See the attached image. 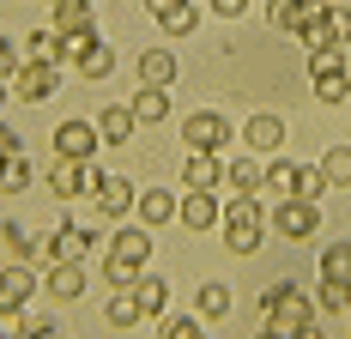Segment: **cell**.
Masks as SVG:
<instances>
[{
    "label": "cell",
    "instance_id": "obj_32",
    "mask_svg": "<svg viewBox=\"0 0 351 339\" xmlns=\"http://www.w3.org/2000/svg\"><path fill=\"white\" fill-rule=\"evenodd\" d=\"M315 303L327 309V315H351V285H339V279H321V285H315Z\"/></svg>",
    "mask_w": 351,
    "mask_h": 339
},
{
    "label": "cell",
    "instance_id": "obj_43",
    "mask_svg": "<svg viewBox=\"0 0 351 339\" xmlns=\"http://www.w3.org/2000/svg\"><path fill=\"white\" fill-rule=\"evenodd\" d=\"M212 12H218V19H243L248 0H212Z\"/></svg>",
    "mask_w": 351,
    "mask_h": 339
},
{
    "label": "cell",
    "instance_id": "obj_36",
    "mask_svg": "<svg viewBox=\"0 0 351 339\" xmlns=\"http://www.w3.org/2000/svg\"><path fill=\"white\" fill-rule=\"evenodd\" d=\"M321 19H327V31H333V43L346 49V43H351V6H333V0H327V6H321Z\"/></svg>",
    "mask_w": 351,
    "mask_h": 339
},
{
    "label": "cell",
    "instance_id": "obj_17",
    "mask_svg": "<svg viewBox=\"0 0 351 339\" xmlns=\"http://www.w3.org/2000/svg\"><path fill=\"white\" fill-rule=\"evenodd\" d=\"M25 55L43 61V67H61V61H67V36L61 31H31L25 36Z\"/></svg>",
    "mask_w": 351,
    "mask_h": 339
},
{
    "label": "cell",
    "instance_id": "obj_52",
    "mask_svg": "<svg viewBox=\"0 0 351 339\" xmlns=\"http://www.w3.org/2000/svg\"><path fill=\"white\" fill-rule=\"evenodd\" d=\"M0 339H6V334H0Z\"/></svg>",
    "mask_w": 351,
    "mask_h": 339
},
{
    "label": "cell",
    "instance_id": "obj_24",
    "mask_svg": "<svg viewBox=\"0 0 351 339\" xmlns=\"http://www.w3.org/2000/svg\"><path fill=\"white\" fill-rule=\"evenodd\" d=\"M224 182H230L237 194H261V188H267V170H261V158L248 152V158H237V164H230V176H224Z\"/></svg>",
    "mask_w": 351,
    "mask_h": 339
},
{
    "label": "cell",
    "instance_id": "obj_4",
    "mask_svg": "<svg viewBox=\"0 0 351 339\" xmlns=\"http://www.w3.org/2000/svg\"><path fill=\"white\" fill-rule=\"evenodd\" d=\"M91 194H97V206H104L109 218H121V212H134V200H140V188L128 182V176H104V170H91V182H85Z\"/></svg>",
    "mask_w": 351,
    "mask_h": 339
},
{
    "label": "cell",
    "instance_id": "obj_15",
    "mask_svg": "<svg viewBox=\"0 0 351 339\" xmlns=\"http://www.w3.org/2000/svg\"><path fill=\"white\" fill-rule=\"evenodd\" d=\"M91 182V170L79 164V158H55V170H49V194H61V200H73L79 188Z\"/></svg>",
    "mask_w": 351,
    "mask_h": 339
},
{
    "label": "cell",
    "instance_id": "obj_23",
    "mask_svg": "<svg viewBox=\"0 0 351 339\" xmlns=\"http://www.w3.org/2000/svg\"><path fill=\"white\" fill-rule=\"evenodd\" d=\"M0 242H6V255H12V261H31V255H43V237H31L19 218H6V224H0Z\"/></svg>",
    "mask_w": 351,
    "mask_h": 339
},
{
    "label": "cell",
    "instance_id": "obj_22",
    "mask_svg": "<svg viewBox=\"0 0 351 339\" xmlns=\"http://www.w3.org/2000/svg\"><path fill=\"white\" fill-rule=\"evenodd\" d=\"M309 12H315L309 0H273V6H267V25H273V31H303Z\"/></svg>",
    "mask_w": 351,
    "mask_h": 339
},
{
    "label": "cell",
    "instance_id": "obj_40",
    "mask_svg": "<svg viewBox=\"0 0 351 339\" xmlns=\"http://www.w3.org/2000/svg\"><path fill=\"white\" fill-rule=\"evenodd\" d=\"M104 279H109V291H128V285H134L140 272L128 267V261H115V255H109V261H104Z\"/></svg>",
    "mask_w": 351,
    "mask_h": 339
},
{
    "label": "cell",
    "instance_id": "obj_44",
    "mask_svg": "<svg viewBox=\"0 0 351 339\" xmlns=\"http://www.w3.org/2000/svg\"><path fill=\"white\" fill-rule=\"evenodd\" d=\"M12 152H19V134H12V128L0 121V158H12Z\"/></svg>",
    "mask_w": 351,
    "mask_h": 339
},
{
    "label": "cell",
    "instance_id": "obj_3",
    "mask_svg": "<svg viewBox=\"0 0 351 339\" xmlns=\"http://www.w3.org/2000/svg\"><path fill=\"white\" fill-rule=\"evenodd\" d=\"M273 231H279V237H291V242H309V237L321 231V206L303 200V194H285L279 212H273Z\"/></svg>",
    "mask_w": 351,
    "mask_h": 339
},
{
    "label": "cell",
    "instance_id": "obj_37",
    "mask_svg": "<svg viewBox=\"0 0 351 339\" xmlns=\"http://www.w3.org/2000/svg\"><path fill=\"white\" fill-rule=\"evenodd\" d=\"M315 97L321 103H346L351 97V79H346V73H321V79H315Z\"/></svg>",
    "mask_w": 351,
    "mask_h": 339
},
{
    "label": "cell",
    "instance_id": "obj_39",
    "mask_svg": "<svg viewBox=\"0 0 351 339\" xmlns=\"http://www.w3.org/2000/svg\"><path fill=\"white\" fill-rule=\"evenodd\" d=\"M309 73H346V49H315V55H309Z\"/></svg>",
    "mask_w": 351,
    "mask_h": 339
},
{
    "label": "cell",
    "instance_id": "obj_6",
    "mask_svg": "<svg viewBox=\"0 0 351 339\" xmlns=\"http://www.w3.org/2000/svg\"><path fill=\"white\" fill-rule=\"evenodd\" d=\"M12 85V97H25V103H43V97H55V85H61V67H43V61H25V67L6 79Z\"/></svg>",
    "mask_w": 351,
    "mask_h": 339
},
{
    "label": "cell",
    "instance_id": "obj_7",
    "mask_svg": "<svg viewBox=\"0 0 351 339\" xmlns=\"http://www.w3.org/2000/svg\"><path fill=\"white\" fill-rule=\"evenodd\" d=\"M97 152V121H61L55 128V158H91Z\"/></svg>",
    "mask_w": 351,
    "mask_h": 339
},
{
    "label": "cell",
    "instance_id": "obj_50",
    "mask_svg": "<svg viewBox=\"0 0 351 339\" xmlns=\"http://www.w3.org/2000/svg\"><path fill=\"white\" fill-rule=\"evenodd\" d=\"M309 6H327V0H309Z\"/></svg>",
    "mask_w": 351,
    "mask_h": 339
},
{
    "label": "cell",
    "instance_id": "obj_51",
    "mask_svg": "<svg viewBox=\"0 0 351 339\" xmlns=\"http://www.w3.org/2000/svg\"><path fill=\"white\" fill-rule=\"evenodd\" d=\"M0 170H6V158H0Z\"/></svg>",
    "mask_w": 351,
    "mask_h": 339
},
{
    "label": "cell",
    "instance_id": "obj_30",
    "mask_svg": "<svg viewBox=\"0 0 351 339\" xmlns=\"http://www.w3.org/2000/svg\"><path fill=\"white\" fill-rule=\"evenodd\" d=\"M321 279L351 285V242H327V248H321Z\"/></svg>",
    "mask_w": 351,
    "mask_h": 339
},
{
    "label": "cell",
    "instance_id": "obj_11",
    "mask_svg": "<svg viewBox=\"0 0 351 339\" xmlns=\"http://www.w3.org/2000/svg\"><path fill=\"white\" fill-rule=\"evenodd\" d=\"M109 255H115V261H128V267L140 272V267H145V255H152V231H145V224H134V231H115Z\"/></svg>",
    "mask_w": 351,
    "mask_h": 339
},
{
    "label": "cell",
    "instance_id": "obj_10",
    "mask_svg": "<svg viewBox=\"0 0 351 339\" xmlns=\"http://www.w3.org/2000/svg\"><path fill=\"white\" fill-rule=\"evenodd\" d=\"M85 248H91V231H73V224H61V231L43 237V255L49 261H85Z\"/></svg>",
    "mask_w": 351,
    "mask_h": 339
},
{
    "label": "cell",
    "instance_id": "obj_12",
    "mask_svg": "<svg viewBox=\"0 0 351 339\" xmlns=\"http://www.w3.org/2000/svg\"><path fill=\"white\" fill-rule=\"evenodd\" d=\"M134 212H140V224L152 231V224H170L176 212H182V200H176V194H164V188H145L140 200H134Z\"/></svg>",
    "mask_w": 351,
    "mask_h": 339
},
{
    "label": "cell",
    "instance_id": "obj_45",
    "mask_svg": "<svg viewBox=\"0 0 351 339\" xmlns=\"http://www.w3.org/2000/svg\"><path fill=\"white\" fill-rule=\"evenodd\" d=\"M19 339H61V334H55L49 321H31V334H19Z\"/></svg>",
    "mask_w": 351,
    "mask_h": 339
},
{
    "label": "cell",
    "instance_id": "obj_14",
    "mask_svg": "<svg viewBox=\"0 0 351 339\" xmlns=\"http://www.w3.org/2000/svg\"><path fill=\"white\" fill-rule=\"evenodd\" d=\"M134 128H140V121H134V109H128V103H109L104 115H97V139H109V145H128Z\"/></svg>",
    "mask_w": 351,
    "mask_h": 339
},
{
    "label": "cell",
    "instance_id": "obj_2",
    "mask_svg": "<svg viewBox=\"0 0 351 339\" xmlns=\"http://www.w3.org/2000/svg\"><path fill=\"white\" fill-rule=\"evenodd\" d=\"M218 224H224V248H230V255H254V248H261V231H267V218H261V200H254V194H230Z\"/></svg>",
    "mask_w": 351,
    "mask_h": 339
},
{
    "label": "cell",
    "instance_id": "obj_1",
    "mask_svg": "<svg viewBox=\"0 0 351 339\" xmlns=\"http://www.w3.org/2000/svg\"><path fill=\"white\" fill-rule=\"evenodd\" d=\"M261 315H267V327L285 334V339H297L303 327H315V321H309V291H297L291 279H279L273 291H261Z\"/></svg>",
    "mask_w": 351,
    "mask_h": 339
},
{
    "label": "cell",
    "instance_id": "obj_48",
    "mask_svg": "<svg viewBox=\"0 0 351 339\" xmlns=\"http://www.w3.org/2000/svg\"><path fill=\"white\" fill-rule=\"evenodd\" d=\"M254 339H285V334H273V327H261V334H254Z\"/></svg>",
    "mask_w": 351,
    "mask_h": 339
},
{
    "label": "cell",
    "instance_id": "obj_18",
    "mask_svg": "<svg viewBox=\"0 0 351 339\" xmlns=\"http://www.w3.org/2000/svg\"><path fill=\"white\" fill-rule=\"evenodd\" d=\"M73 67H79V79H109V73H115V49L97 36L91 49H79V55H73Z\"/></svg>",
    "mask_w": 351,
    "mask_h": 339
},
{
    "label": "cell",
    "instance_id": "obj_35",
    "mask_svg": "<svg viewBox=\"0 0 351 339\" xmlns=\"http://www.w3.org/2000/svg\"><path fill=\"white\" fill-rule=\"evenodd\" d=\"M164 339H206L200 315H164Z\"/></svg>",
    "mask_w": 351,
    "mask_h": 339
},
{
    "label": "cell",
    "instance_id": "obj_20",
    "mask_svg": "<svg viewBox=\"0 0 351 339\" xmlns=\"http://www.w3.org/2000/svg\"><path fill=\"white\" fill-rule=\"evenodd\" d=\"M79 291H85V267H79V261H55V272H49V297L73 303Z\"/></svg>",
    "mask_w": 351,
    "mask_h": 339
},
{
    "label": "cell",
    "instance_id": "obj_25",
    "mask_svg": "<svg viewBox=\"0 0 351 339\" xmlns=\"http://www.w3.org/2000/svg\"><path fill=\"white\" fill-rule=\"evenodd\" d=\"M134 297H140V309H145V315H158V321H164V309H170V285H164V279L140 272V279H134Z\"/></svg>",
    "mask_w": 351,
    "mask_h": 339
},
{
    "label": "cell",
    "instance_id": "obj_33",
    "mask_svg": "<svg viewBox=\"0 0 351 339\" xmlns=\"http://www.w3.org/2000/svg\"><path fill=\"white\" fill-rule=\"evenodd\" d=\"M158 25H164V31H170V36H188V31H194V25H200V6H194V0H182V6H170V12L158 19Z\"/></svg>",
    "mask_w": 351,
    "mask_h": 339
},
{
    "label": "cell",
    "instance_id": "obj_46",
    "mask_svg": "<svg viewBox=\"0 0 351 339\" xmlns=\"http://www.w3.org/2000/svg\"><path fill=\"white\" fill-rule=\"evenodd\" d=\"M170 6H182V0H145V12H152V19H164Z\"/></svg>",
    "mask_w": 351,
    "mask_h": 339
},
{
    "label": "cell",
    "instance_id": "obj_13",
    "mask_svg": "<svg viewBox=\"0 0 351 339\" xmlns=\"http://www.w3.org/2000/svg\"><path fill=\"white\" fill-rule=\"evenodd\" d=\"M49 6H55L49 31H61V36H73V31H97V25H91V0H49Z\"/></svg>",
    "mask_w": 351,
    "mask_h": 339
},
{
    "label": "cell",
    "instance_id": "obj_31",
    "mask_svg": "<svg viewBox=\"0 0 351 339\" xmlns=\"http://www.w3.org/2000/svg\"><path fill=\"white\" fill-rule=\"evenodd\" d=\"M297 182H303V164H285V158H279V164H267V194H279V200H285V194H297Z\"/></svg>",
    "mask_w": 351,
    "mask_h": 339
},
{
    "label": "cell",
    "instance_id": "obj_16",
    "mask_svg": "<svg viewBox=\"0 0 351 339\" xmlns=\"http://www.w3.org/2000/svg\"><path fill=\"white\" fill-rule=\"evenodd\" d=\"M31 291H36V285H31V272H25V261H12V267L0 272V309H25V303H31Z\"/></svg>",
    "mask_w": 351,
    "mask_h": 339
},
{
    "label": "cell",
    "instance_id": "obj_19",
    "mask_svg": "<svg viewBox=\"0 0 351 339\" xmlns=\"http://www.w3.org/2000/svg\"><path fill=\"white\" fill-rule=\"evenodd\" d=\"M140 79H145V85H158V91H170V85H176V55H170V49H145V55H140Z\"/></svg>",
    "mask_w": 351,
    "mask_h": 339
},
{
    "label": "cell",
    "instance_id": "obj_49",
    "mask_svg": "<svg viewBox=\"0 0 351 339\" xmlns=\"http://www.w3.org/2000/svg\"><path fill=\"white\" fill-rule=\"evenodd\" d=\"M0 103H6V79H0Z\"/></svg>",
    "mask_w": 351,
    "mask_h": 339
},
{
    "label": "cell",
    "instance_id": "obj_27",
    "mask_svg": "<svg viewBox=\"0 0 351 339\" xmlns=\"http://www.w3.org/2000/svg\"><path fill=\"white\" fill-rule=\"evenodd\" d=\"M243 139H248V145H254V152H273V145H279V139H285V121H279V115H248Z\"/></svg>",
    "mask_w": 351,
    "mask_h": 339
},
{
    "label": "cell",
    "instance_id": "obj_28",
    "mask_svg": "<svg viewBox=\"0 0 351 339\" xmlns=\"http://www.w3.org/2000/svg\"><path fill=\"white\" fill-rule=\"evenodd\" d=\"M194 315H200V321H224V315H230V285H218V279H212V285H200Z\"/></svg>",
    "mask_w": 351,
    "mask_h": 339
},
{
    "label": "cell",
    "instance_id": "obj_5",
    "mask_svg": "<svg viewBox=\"0 0 351 339\" xmlns=\"http://www.w3.org/2000/svg\"><path fill=\"white\" fill-rule=\"evenodd\" d=\"M182 139H188L194 152H218V145H230V121H224L218 109H200V115L182 121Z\"/></svg>",
    "mask_w": 351,
    "mask_h": 339
},
{
    "label": "cell",
    "instance_id": "obj_41",
    "mask_svg": "<svg viewBox=\"0 0 351 339\" xmlns=\"http://www.w3.org/2000/svg\"><path fill=\"white\" fill-rule=\"evenodd\" d=\"M297 194H303V200H315V194H327V176H321V164H315V170H303Z\"/></svg>",
    "mask_w": 351,
    "mask_h": 339
},
{
    "label": "cell",
    "instance_id": "obj_47",
    "mask_svg": "<svg viewBox=\"0 0 351 339\" xmlns=\"http://www.w3.org/2000/svg\"><path fill=\"white\" fill-rule=\"evenodd\" d=\"M297 339H327V334H321V327H303V334H297Z\"/></svg>",
    "mask_w": 351,
    "mask_h": 339
},
{
    "label": "cell",
    "instance_id": "obj_34",
    "mask_svg": "<svg viewBox=\"0 0 351 339\" xmlns=\"http://www.w3.org/2000/svg\"><path fill=\"white\" fill-rule=\"evenodd\" d=\"M297 36H303V49H309V55H315V49H339V43H333V31H327V19H321V6L309 12V25H303Z\"/></svg>",
    "mask_w": 351,
    "mask_h": 339
},
{
    "label": "cell",
    "instance_id": "obj_9",
    "mask_svg": "<svg viewBox=\"0 0 351 339\" xmlns=\"http://www.w3.org/2000/svg\"><path fill=\"white\" fill-rule=\"evenodd\" d=\"M224 176H230V164H224L218 152H188V170H182L188 188H218Z\"/></svg>",
    "mask_w": 351,
    "mask_h": 339
},
{
    "label": "cell",
    "instance_id": "obj_21",
    "mask_svg": "<svg viewBox=\"0 0 351 339\" xmlns=\"http://www.w3.org/2000/svg\"><path fill=\"white\" fill-rule=\"evenodd\" d=\"M128 109H134V121H140V128H158V121L170 115V97H164L158 85H140V97L128 103Z\"/></svg>",
    "mask_w": 351,
    "mask_h": 339
},
{
    "label": "cell",
    "instance_id": "obj_8",
    "mask_svg": "<svg viewBox=\"0 0 351 339\" xmlns=\"http://www.w3.org/2000/svg\"><path fill=\"white\" fill-rule=\"evenodd\" d=\"M176 218H182L188 231H212V224L224 218V206L212 200V188H188V194H182V212H176Z\"/></svg>",
    "mask_w": 351,
    "mask_h": 339
},
{
    "label": "cell",
    "instance_id": "obj_42",
    "mask_svg": "<svg viewBox=\"0 0 351 339\" xmlns=\"http://www.w3.org/2000/svg\"><path fill=\"white\" fill-rule=\"evenodd\" d=\"M19 67H25V61H19V49H12V36H0V79H12Z\"/></svg>",
    "mask_w": 351,
    "mask_h": 339
},
{
    "label": "cell",
    "instance_id": "obj_29",
    "mask_svg": "<svg viewBox=\"0 0 351 339\" xmlns=\"http://www.w3.org/2000/svg\"><path fill=\"white\" fill-rule=\"evenodd\" d=\"M321 176H327V188H351V145H327L321 152Z\"/></svg>",
    "mask_w": 351,
    "mask_h": 339
},
{
    "label": "cell",
    "instance_id": "obj_38",
    "mask_svg": "<svg viewBox=\"0 0 351 339\" xmlns=\"http://www.w3.org/2000/svg\"><path fill=\"white\" fill-rule=\"evenodd\" d=\"M25 182H31V164H25V152H12V158H6V170H0V188H6V194H19Z\"/></svg>",
    "mask_w": 351,
    "mask_h": 339
},
{
    "label": "cell",
    "instance_id": "obj_26",
    "mask_svg": "<svg viewBox=\"0 0 351 339\" xmlns=\"http://www.w3.org/2000/svg\"><path fill=\"white\" fill-rule=\"evenodd\" d=\"M104 321H109V327H134V321H145V309H140V297H134V285H128V291H115V297L104 303Z\"/></svg>",
    "mask_w": 351,
    "mask_h": 339
}]
</instances>
